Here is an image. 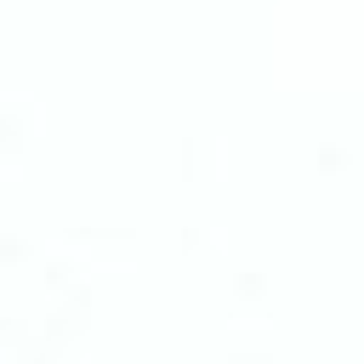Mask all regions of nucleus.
Masks as SVG:
<instances>
[]
</instances>
